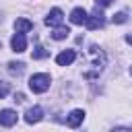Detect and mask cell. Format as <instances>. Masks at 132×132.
<instances>
[{
  "label": "cell",
  "instance_id": "obj_1",
  "mask_svg": "<svg viewBox=\"0 0 132 132\" xmlns=\"http://www.w3.org/2000/svg\"><path fill=\"white\" fill-rule=\"evenodd\" d=\"M87 66H89V70H85L82 72V76L85 78H97L99 74H101V70L105 68V62H107V58H105V52L99 47V45H95V43H91L89 45V50H87Z\"/></svg>",
  "mask_w": 132,
  "mask_h": 132
},
{
  "label": "cell",
  "instance_id": "obj_2",
  "mask_svg": "<svg viewBox=\"0 0 132 132\" xmlns=\"http://www.w3.org/2000/svg\"><path fill=\"white\" fill-rule=\"evenodd\" d=\"M50 85H52V78H50V74H45V72L33 74V76L29 78V89H31L33 93H45V91L50 89Z\"/></svg>",
  "mask_w": 132,
  "mask_h": 132
},
{
  "label": "cell",
  "instance_id": "obj_3",
  "mask_svg": "<svg viewBox=\"0 0 132 132\" xmlns=\"http://www.w3.org/2000/svg\"><path fill=\"white\" fill-rule=\"evenodd\" d=\"M103 23H105V16H103V12L99 10V8H95L91 14H89V19H87V27L93 31V29H99V27H103Z\"/></svg>",
  "mask_w": 132,
  "mask_h": 132
},
{
  "label": "cell",
  "instance_id": "obj_4",
  "mask_svg": "<svg viewBox=\"0 0 132 132\" xmlns=\"http://www.w3.org/2000/svg\"><path fill=\"white\" fill-rule=\"evenodd\" d=\"M62 21H64V12L60 8H52L47 12V16H45V25L47 27H60Z\"/></svg>",
  "mask_w": 132,
  "mask_h": 132
},
{
  "label": "cell",
  "instance_id": "obj_5",
  "mask_svg": "<svg viewBox=\"0 0 132 132\" xmlns=\"http://www.w3.org/2000/svg\"><path fill=\"white\" fill-rule=\"evenodd\" d=\"M10 47H12V52H16V54L25 52V50H27V37H25V33H14L12 39H10Z\"/></svg>",
  "mask_w": 132,
  "mask_h": 132
},
{
  "label": "cell",
  "instance_id": "obj_6",
  "mask_svg": "<svg viewBox=\"0 0 132 132\" xmlns=\"http://www.w3.org/2000/svg\"><path fill=\"white\" fill-rule=\"evenodd\" d=\"M74 60H76V52L74 50H64V52H60L56 56V64L58 66H70Z\"/></svg>",
  "mask_w": 132,
  "mask_h": 132
},
{
  "label": "cell",
  "instance_id": "obj_7",
  "mask_svg": "<svg viewBox=\"0 0 132 132\" xmlns=\"http://www.w3.org/2000/svg\"><path fill=\"white\" fill-rule=\"evenodd\" d=\"M41 120H43V109H41L39 105L29 107V109L25 111V122H27V124H37V122H41Z\"/></svg>",
  "mask_w": 132,
  "mask_h": 132
},
{
  "label": "cell",
  "instance_id": "obj_8",
  "mask_svg": "<svg viewBox=\"0 0 132 132\" xmlns=\"http://www.w3.org/2000/svg\"><path fill=\"white\" fill-rule=\"evenodd\" d=\"M82 120H85V111H82V109H72V111L66 116V124H68L70 128H78V126L82 124Z\"/></svg>",
  "mask_w": 132,
  "mask_h": 132
},
{
  "label": "cell",
  "instance_id": "obj_9",
  "mask_svg": "<svg viewBox=\"0 0 132 132\" xmlns=\"http://www.w3.org/2000/svg\"><path fill=\"white\" fill-rule=\"evenodd\" d=\"M14 124H16V111L14 109H2L0 111V126L10 128Z\"/></svg>",
  "mask_w": 132,
  "mask_h": 132
},
{
  "label": "cell",
  "instance_id": "obj_10",
  "mask_svg": "<svg viewBox=\"0 0 132 132\" xmlns=\"http://www.w3.org/2000/svg\"><path fill=\"white\" fill-rule=\"evenodd\" d=\"M87 19H89V14H87L85 8H74V10L70 12V23H72V25H85Z\"/></svg>",
  "mask_w": 132,
  "mask_h": 132
},
{
  "label": "cell",
  "instance_id": "obj_11",
  "mask_svg": "<svg viewBox=\"0 0 132 132\" xmlns=\"http://www.w3.org/2000/svg\"><path fill=\"white\" fill-rule=\"evenodd\" d=\"M33 29V23L29 21V19H16L14 21V31L16 33H27V31H31Z\"/></svg>",
  "mask_w": 132,
  "mask_h": 132
},
{
  "label": "cell",
  "instance_id": "obj_12",
  "mask_svg": "<svg viewBox=\"0 0 132 132\" xmlns=\"http://www.w3.org/2000/svg\"><path fill=\"white\" fill-rule=\"evenodd\" d=\"M8 72L12 76H21L25 72V64L23 62H8Z\"/></svg>",
  "mask_w": 132,
  "mask_h": 132
},
{
  "label": "cell",
  "instance_id": "obj_13",
  "mask_svg": "<svg viewBox=\"0 0 132 132\" xmlns=\"http://www.w3.org/2000/svg\"><path fill=\"white\" fill-rule=\"evenodd\" d=\"M68 35H70V29H68V27H62V25H60V27H56V29H54V33H52V37H54L56 41L66 39Z\"/></svg>",
  "mask_w": 132,
  "mask_h": 132
},
{
  "label": "cell",
  "instance_id": "obj_14",
  "mask_svg": "<svg viewBox=\"0 0 132 132\" xmlns=\"http://www.w3.org/2000/svg\"><path fill=\"white\" fill-rule=\"evenodd\" d=\"M31 56H33V60H41V58H47V56H50V52H47L43 45H35V50H33V54H31Z\"/></svg>",
  "mask_w": 132,
  "mask_h": 132
},
{
  "label": "cell",
  "instance_id": "obj_15",
  "mask_svg": "<svg viewBox=\"0 0 132 132\" xmlns=\"http://www.w3.org/2000/svg\"><path fill=\"white\" fill-rule=\"evenodd\" d=\"M111 21H113V23H118V25H122V23H126V21H128V14H126V12H116V14L111 16Z\"/></svg>",
  "mask_w": 132,
  "mask_h": 132
},
{
  "label": "cell",
  "instance_id": "obj_16",
  "mask_svg": "<svg viewBox=\"0 0 132 132\" xmlns=\"http://www.w3.org/2000/svg\"><path fill=\"white\" fill-rule=\"evenodd\" d=\"M8 91H10V87H8V82H4V80H0V99H4V97L8 95Z\"/></svg>",
  "mask_w": 132,
  "mask_h": 132
},
{
  "label": "cell",
  "instance_id": "obj_17",
  "mask_svg": "<svg viewBox=\"0 0 132 132\" xmlns=\"http://www.w3.org/2000/svg\"><path fill=\"white\" fill-rule=\"evenodd\" d=\"M111 4V0H95V6L97 8H105V6H109Z\"/></svg>",
  "mask_w": 132,
  "mask_h": 132
},
{
  "label": "cell",
  "instance_id": "obj_18",
  "mask_svg": "<svg viewBox=\"0 0 132 132\" xmlns=\"http://www.w3.org/2000/svg\"><path fill=\"white\" fill-rule=\"evenodd\" d=\"M14 101L23 103V101H25V95H23V93H16V95H14Z\"/></svg>",
  "mask_w": 132,
  "mask_h": 132
},
{
  "label": "cell",
  "instance_id": "obj_19",
  "mask_svg": "<svg viewBox=\"0 0 132 132\" xmlns=\"http://www.w3.org/2000/svg\"><path fill=\"white\" fill-rule=\"evenodd\" d=\"M111 132H132V128H116V130H111Z\"/></svg>",
  "mask_w": 132,
  "mask_h": 132
},
{
  "label": "cell",
  "instance_id": "obj_20",
  "mask_svg": "<svg viewBox=\"0 0 132 132\" xmlns=\"http://www.w3.org/2000/svg\"><path fill=\"white\" fill-rule=\"evenodd\" d=\"M126 43H130V45H132V33H128V35H126Z\"/></svg>",
  "mask_w": 132,
  "mask_h": 132
},
{
  "label": "cell",
  "instance_id": "obj_21",
  "mask_svg": "<svg viewBox=\"0 0 132 132\" xmlns=\"http://www.w3.org/2000/svg\"><path fill=\"white\" fill-rule=\"evenodd\" d=\"M130 74H132V68H130Z\"/></svg>",
  "mask_w": 132,
  "mask_h": 132
}]
</instances>
